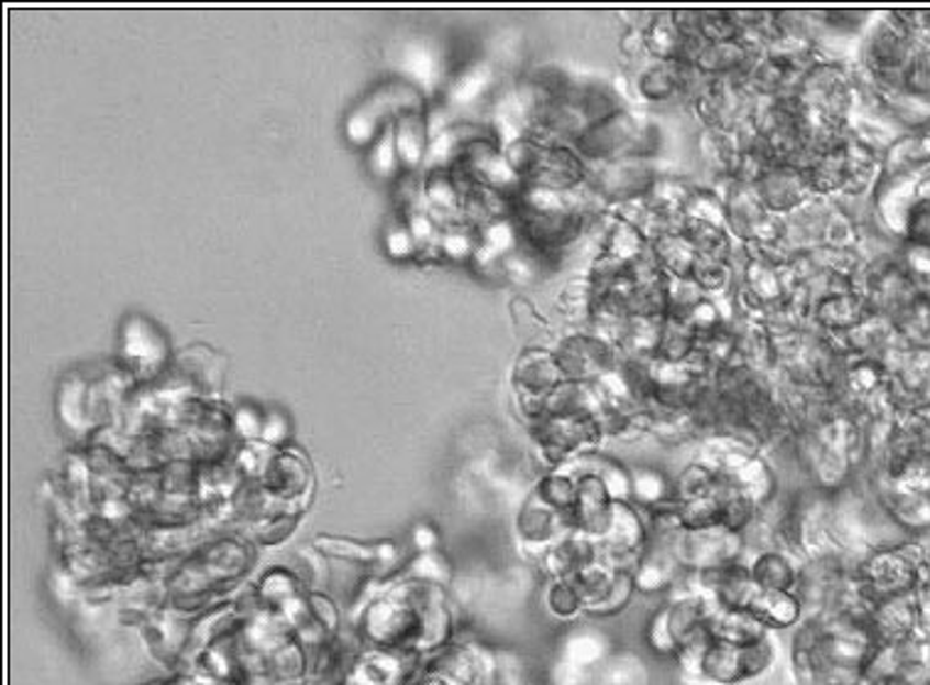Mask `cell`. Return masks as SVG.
I'll return each instance as SVG.
<instances>
[{
  "label": "cell",
  "instance_id": "obj_10",
  "mask_svg": "<svg viewBox=\"0 0 930 685\" xmlns=\"http://www.w3.org/2000/svg\"><path fill=\"white\" fill-rule=\"evenodd\" d=\"M774 634H790L808 619V607L798 593H764L759 589L746 607Z\"/></svg>",
  "mask_w": 930,
  "mask_h": 685
},
{
  "label": "cell",
  "instance_id": "obj_7",
  "mask_svg": "<svg viewBox=\"0 0 930 685\" xmlns=\"http://www.w3.org/2000/svg\"><path fill=\"white\" fill-rule=\"evenodd\" d=\"M167 362V340L147 320L131 318L123 327V364L135 376L160 374Z\"/></svg>",
  "mask_w": 930,
  "mask_h": 685
},
{
  "label": "cell",
  "instance_id": "obj_13",
  "mask_svg": "<svg viewBox=\"0 0 930 685\" xmlns=\"http://www.w3.org/2000/svg\"><path fill=\"white\" fill-rule=\"evenodd\" d=\"M589 685H646V669L631 651L615 649L591 673Z\"/></svg>",
  "mask_w": 930,
  "mask_h": 685
},
{
  "label": "cell",
  "instance_id": "obj_12",
  "mask_svg": "<svg viewBox=\"0 0 930 685\" xmlns=\"http://www.w3.org/2000/svg\"><path fill=\"white\" fill-rule=\"evenodd\" d=\"M710 634L715 641H722V644H754L774 631H768L761 621L749 612V609H722L717 607L712 617Z\"/></svg>",
  "mask_w": 930,
  "mask_h": 685
},
{
  "label": "cell",
  "instance_id": "obj_16",
  "mask_svg": "<svg viewBox=\"0 0 930 685\" xmlns=\"http://www.w3.org/2000/svg\"><path fill=\"white\" fill-rule=\"evenodd\" d=\"M489 84H491V71L486 69V67L474 65V67H469L467 71L462 74V77L457 79V84H454L452 101L469 103V101L477 99L479 93H484V89L489 87Z\"/></svg>",
  "mask_w": 930,
  "mask_h": 685
},
{
  "label": "cell",
  "instance_id": "obj_3",
  "mask_svg": "<svg viewBox=\"0 0 930 685\" xmlns=\"http://www.w3.org/2000/svg\"><path fill=\"white\" fill-rule=\"evenodd\" d=\"M665 543L678 557L683 571L688 573H707L715 567H722L729 563L744 561L746 557V539L742 533H734L722 526H710V529H680Z\"/></svg>",
  "mask_w": 930,
  "mask_h": 685
},
{
  "label": "cell",
  "instance_id": "obj_6",
  "mask_svg": "<svg viewBox=\"0 0 930 685\" xmlns=\"http://www.w3.org/2000/svg\"><path fill=\"white\" fill-rule=\"evenodd\" d=\"M802 563L806 561L776 545L746 551L749 573H752L754 585L764 593H798Z\"/></svg>",
  "mask_w": 930,
  "mask_h": 685
},
{
  "label": "cell",
  "instance_id": "obj_9",
  "mask_svg": "<svg viewBox=\"0 0 930 685\" xmlns=\"http://www.w3.org/2000/svg\"><path fill=\"white\" fill-rule=\"evenodd\" d=\"M685 571L678 563V557L665 543L651 541L646 553H643L641 563L636 571H633V583H636L639 595L643 597H668L673 587L678 585V579Z\"/></svg>",
  "mask_w": 930,
  "mask_h": 685
},
{
  "label": "cell",
  "instance_id": "obj_15",
  "mask_svg": "<svg viewBox=\"0 0 930 685\" xmlns=\"http://www.w3.org/2000/svg\"><path fill=\"white\" fill-rule=\"evenodd\" d=\"M693 283L705 292V298H732L737 288L734 266L715 258L697 256L693 266Z\"/></svg>",
  "mask_w": 930,
  "mask_h": 685
},
{
  "label": "cell",
  "instance_id": "obj_11",
  "mask_svg": "<svg viewBox=\"0 0 930 685\" xmlns=\"http://www.w3.org/2000/svg\"><path fill=\"white\" fill-rule=\"evenodd\" d=\"M631 472V504L646 513L658 511L663 506L675 504L673 499V469L655 462H639L629 465Z\"/></svg>",
  "mask_w": 930,
  "mask_h": 685
},
{
  "label": "cell",
  "instance_id": "obj_1",
  "mask_svg": "<svg viewBox=\"0 0 930 685\" xmlns=\"http://www.w3.org/2000/svg\"><path fill=\"white\" fill-rule=\"evenodd\" d=\"M780 634H768L754 644H722L707 641L675 656L680 678L690 685H749L778 666Z\"/></svg>",
  "mask_w": 930,
  "mask_h": 685
},
{
  "label": "cell",
  "instance_id": "obj_4",
  "mask_svg": "<svg viewBox=\"0 0 930 685\" xmlns=\"http://www.w3.org/2000/svg\"><path fill=\"white\" fill-rule=\"evenodd\" d=\"M553 352L567 382L595 384L601 376L615 372L621 362L617 346L591 327H577L575 332L560 336Z\"/></svg>",
  "mask_w": 930,
  "mask_h": 685
},
{
  "label": "cell",
  "instance_id": "obj_5",
  "mask_svg": "<svg viewBox=\"0 0 930 685\" xmlns=\"http://www.w3.org/2000/svg\"><path fill=\"white\" fill-rule=\"evenodd\" d=\"M752 189L759 197V202L776 217L790 214L793 209L806 205L812 197L806 175H802L800 167H793V165L768 167Z\"/></svg>",
  "mask_w": 930,
  "mask_h": 685
},
{
  "label": "cell",
  "instance_id": "obj_2",
  "mask_svg": "<svg viewBox=\"0 0 930 685\" xmlns=\"http://www.w3.org/2000/svg\"><path fill=\"white\" fill-rule=\"evenodd\" d=\"M717 612V605L702 593L668 595L661 607H655L643 639L646 647L661 659H675L680 651L702 647L712 641L710 625Z\"/></svg>",
  "mask_w": 930,
  "mask_h": 685
},
{
  "label": "cell",
  "instance_id": "obj_17",
  "mask_svg": "<svg viewBox=\"0 0 930 685\" xmlns=\"http://www.w3.org/2000/svg\"><path fill=\"white\" fill-rule=\"evenodd\" d=\"M790 685H818V683H790Z\"/></svg>",
  "mask_w": 930,
  "mask_h": 685
},
{
  "label": "cell",
  "instance_id": "obj_8",
  "mask_svg": "<svg viewBox=\"0 0 930 685\" xmlns=\"http://www.w3.org/2000/svg\"><path fill=\"white\" fill-rule=\"evenodd\" d=\"M567 382L563 368L557 364L553 350H528L513 366V386L518 398H545L555 388Z\"/></svg>",
  "mask_w": 930,
  "mask_h": 685
},
{
  "label": "cell",
  "instance_id": "obj_14",
  "mask_svg": "<svg viewBox=\"0 0 930 685\" xmlns=\"http://www.w3.org/2000/svg\"><path fill=\"white\" fill-rule=\"evenodd\" d=\"M543 603L547 612H551V617H555L557 621H563V625H569V627L587 617L585 599L577 593V587L569 577L547 579Z\"/></svg>",
  "mask_w": 930,
  "mask_h": 685
}]
</instances>
